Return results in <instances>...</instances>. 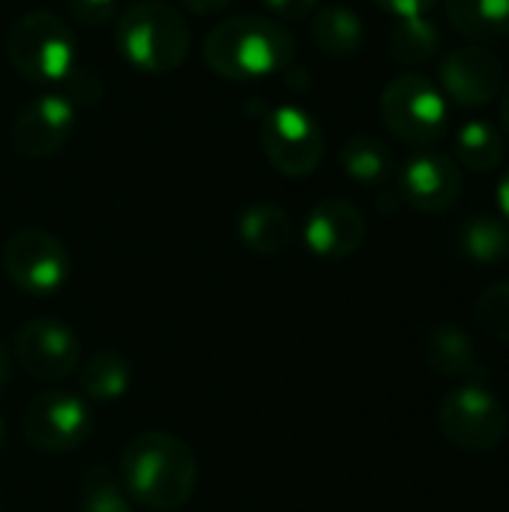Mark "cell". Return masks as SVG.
<instances>
[{"label": "cell", "mask_w": 509, "mask_h": 512, "mask_svg": "<svg viewBox=\"0 0 509 512\" xmlns=\"http://www.w3.org/2000/svg\"><path fill=\"white\" fill-rule=\"evenodd\" d=\"M462 252L480 264H495L509 255V225L498 216H474L459 234Z\"/></svg>", "instance_id": "23"}, {"label": "cell", "mask_w": 509, "mask_h": 512, "mask_svg": "<svg viewBox=\"0 0 509 512\" xmlns=\"http://www.w3.org/2000/svg\"><path fill=\"white\" fill-rule=\"evenodd\" d=\"M264 3L282 18H306L318 6V0H264Z\"/></svg>", "instance_id": "28"}, {"label": "cell", "mask_w": 509, "mask_h": 512, "mask_svg": "<svg viewBox=\"0 0 509 512\" xmlns=\"http://www.w3.org/2000/svg\"><path fill=\"white\" fill-rule=\"evenodd\" d=\"M312 42L321 54L351 57L366 42V27L360 15L348 6H327L312 21Z\"/></svg>", "instance_id": "19"}, {"label": "cell", "mask_w": 509, "mask_h": 512, "mask_svg": "<svg viewBox=\"0 0 509 512\" xmlns=\"http://www.w3.org/2000/svg\"><path fill=\"white\" fill-rule=\"evenodd\" d=\"M477 321L492 339L509 345V282H498L480 294Z\"/></svg>", "instance_id": "25"}, {"label": "cell", "mask_w": 509, "mask_h": 512, "mask_svg": "<svg viewBox=\"0 0 509 512\" xmlns=\"http://www.w3.org/2000/svg\"><path fill=\"white\" fill-rule=\"evenodd\" d=\"M441 87L462 108H486L501 99L507 84L504 60L486 45H459L441 63Z\"/></svg>", "instance_id": "12"}, {"label": "cell", "mask_w": 509, "mask_h": 512, "mask_svg": "<svg viewBox=\"0 0 509 512\" xmlns=\"http://www.w3.org/2000/svg\"><path fill=\"white\" fill-rule=\"evenodd\" d=\"M465 189L462 165L447 153H420L405 162L399 174V195L405 204L423 213H444L450 210Z\"/></svg>", "instance_id": "13"}, {"label": "cell", "mask_w": 509, "mask_h": 512, "mask_svg": "<svg viewBox=\"0 0 509 512\" xmlns=\"http://www.w3.org/2000/svg\"><path fill=\"white\" fill-rule=\"evenodd\" d=\"M261 150L285 177H306L324 159L321 123L300 105H276L261 114Z\"/></svg>", "instance_id": "7"}, {"label": "cell", "mask_w": 509, "mask_h": 512, "mask_svg": "<svg viewBox=\"0 0 509 512\" xmlns=\"http://www.w3.org/2000/svg\"><path fill=\"white\" fill-rule=\"evenodd\" d=\"M3 270L18 291L30 297H51L66 285L72 261L54 234L42 228H21L3 243Z\"/></svg>", "instance_id": "9"}, {"label": "cell", "mask_w": 509, "mask_h": 512, "mask_svg": "<svg viewBox=\"0 0 509 512\" xmlns=\"http://www.w3.org/2000/svg\"><path fill=\"white\" fill-rule=\"evenodd\" d=\"M231 0H180V6H186L189 12H198V15H213L219 9H225Z\"/></svg>", "instance_id": "29"}, {"label": "cell", "mask_w": 509, "mask_h": 512, "mask_svg": "<svg viewBox=\"0 0 509 512\" xmlns=\"http://www.w3.org/2000/svg\"><path fill=\"white\" fill-rule=\"evenodd\" d=\"M66 6L69 15L87 27H102L117 15V0H66Z\"/></svg>", "instance_id": "26"}, {"label": "cell", "mask_w": 509, "mask_h": 512, "mask_svg": "<svg viewBox=\"0 0 509 512\" xmlns=\"http://www.w3.org/2000/svg\"><path fill=\"white\" fill-rule=\"evenodd\" d=\"M135 3H138V0H135Z\"/></svg>", "instance_id": "34"}, {"label": "cell", "mask_w": 509, "mask_h": 512, "mask_svg": "<svg viewBox=\"0 0 509 512\" xmlns=\"http://www.w3.org/2000/svg\"><path fill=\"white\" fill-rule=\"evenodd\" d=\"M501 123H504V129H507L509 135V81L501 90Z\"/></svg>", "instance_id": "32"}, {"label": "cell", "mask_w": 509, "mask_h": 512, "mask_svg": "<svg viewBox=\"0 0 509 512\" xmlns=\"http://www.w3.org/2000/svg\"><path fill=\"white\" fill-rule=\"evenodd\" d=\"M6 57L33 84H63L75 72V36L63 18L45 9L24 12L6 36Z\"/></svg>", "instance_id": "4"}, {"label": "cell", "mask_w": 509, "mask_h": 512, "mask_svg": "<svg viewBox=\"0 0 509 512\" xmlns=\"http://www.w3.org/2000/svg\"><path fill=\"white\" fill-rule=\"evenodd\" d=\"M78 387L87 402H117L132 387V363L117 351H99L78 363Z\"/></svg>", "instance_id": "17"}, {"label": "cell", "mask_w": 509, "mask_h": 512, "mask_svg": "<svg viewBox=\"0 0 509 512\" xmlns=\"http://www.w3.org/2000/svg\"><path fill=\"white\" fill-rule=\"evenodd\" d=\"M12 366H15L12 348L0 339V393L6 390V384H9V378H12Z\"/></svg>", "instance_id": "30"}, {"label": "cell", "mask_w": 509, "mask_h": 512, "mask_svg": "<svg viewBox=\"0 0 509 512\" xmlns=\"http://www.w3.org/2000/svg\"><path fill=\"white\" fill-rule=\"evenodd\" d=\"M423 357L429 369L441 378H456V381H471L483 375L486 363L474 345V339L453 327V324H438L426 333L423 339Z\"/></svg>", "instance_id": "15"}, {"label": "cell", "mask_w": 509, "mask_h": 512, "mask_svg": "<svg viewBox=\"0 0 509 512\" xmlns=\"http://www.w3.org/2000/svg\"><path fill=\"white\" fill-rule=\"evenodd\" d=\"M381 117L390 135L411 147H432L450 129L444 90L420 72H402L384 87Z\"/></svg>", "instance_id": "5"}, {"label": "cell", "mask_w": 509, "mask_h": 512, "mask_svg": "<svg viewBox=\"0 0 509 512\" xmlns=\"http://www.w3.org/2000/svg\"><path fill=\"white\" fill-rule=\"evenodd\" d=\"M498 207H501V213L509 219V168L507 174L501 177V183H498Z\"/></svg>", "instance_id": "31"}, {"label": "cell", "mask_w": 509, "mask_h": 512, "mask_svg": "<svg viewBox=\"0 0 509 512\" xmlns=\"http://www.w3.org/2000/svg\"><path fill=\"white\" fill-rule=\"evenodd\" d=\"M114 42L132 69L144 75H168L183 66L192 33L177 6L162 0H138L117 18Z\"/></svg>", "instance_id": "3"}, {"label": "cell", "mask_w": 509, "mask_h": 512, "mask_svg": "<svg viewBox=\"0 0 509 512\" xmlns=\"http://www.w3.org/2000/svg\"><path fill=\"white\" fill-rule=\"evenodd\" d=\"M366 240V219L357 204L345 198L318 201L303 222V243L312 255L339 261L354 255Z\"/></svg>", "instance_id": "14"}, {"label": "cell", "mask_w": 509, "mask_h": 512, "mask_svg": "<svg viewBox=\"0 0 509 512\" xmlns=\"http://www.w3.org/2000/svg\"><path fill=\"white\" fill-rule=\"evenodd\" d=\"M21 432L27 444L39 453H72L93 432V411L81 393L48 390L27 402L21 417Z\"/></svg>", "instance_id": "8"}, {"label": "cell", "mask_w": 509, "mask_h": 512, "mask_svg": "<svg viewBox=\"0 0 509 512\" xmlns=\"http://www.w3.org/2000/svg\"><path fill=\"white\" fill-rule=\"evenodd\" d=\"M441 48V30L426 15L396 18L390 27V57L402 66H423Z\"/></svg>", "instance_id": "22"}, {"label": "cell", "mask_w": 509, "mask_h": 512, "mask_svg": "<svg viewBox=\"0 0 509 512\" xmlns=\"http://www.w3.org/2000/svg\"><path fill=\"white\" fill-rule=\"evenodd\" d=\"M339 162L342 171L363 186H381L393 174V153L375 135H351L339 150Z\"/></svg>", "instance_id": "21"}, {"label": "cell", "mask_w": 509, "mask_h": 512, "mask_svg": "<svg viewBox=\"0 0 509 512\" xmlns=\"http://www.w3.org/2000/svg\"><path fill=\"white\" fill-rule=\"evenodd\" d=\"M237 234H240V240L252 252H258V255H279L294 240V222H291L285 207L270 204V201H258V204H249L240 213Z\"/></svg>", "instance_id": "16"}, {"label": "cell", "mask_w": 509, "mask_h": 512, "mask_svg": "<svg viewBox=\"0 0 509 512\" xmlns=\"http://www.w3.org/2000/svg\"><path fill=\"white\" fill-rule=\"evenodd\" d=\"M453 30L474 42H492L509 33V0H447Z\"/></svg>", "instance_id": "18"}, {"label": "cell", "mask_w": 509, "mask_h": 512, "mask_svg": "<svg viewBox=\"0 0 509 512\" xmlns=\"http://www.w3.org/2000/svg\"><path fill=\"white\" fill-rule=\"evenodd\" d=\"M381 9H387L393 18H411V15H426L435 9L441 0H375Z\"/></svg>", "instance_id": "27"}, {"label": "cell", "mask_w": 509, "mask_h": 512, "mask_svg": "<svg viewBox=\"0 0 509 512\" xmlns=\"http://www.w3.org/2000/svg\"><path fill=\"white\" fill-rule=\"evenodd\" d=\"M78 512H132V498L126 495L120 477L96 465V468H87L81 477Z\"/></svg>", "instance_id": "24"}, {"label": "cell", "mask_w": 509, "mask_h": 512, "mask_svg": "<svg viewBox=\"0 0 509 512\" xmlns=\"http://www.w3.org/2000/svg\"><path fill=\"white\" fill-rule=\"evenodd\" d=\"M12 357L33 381L57 384L78 372L81 345L75 330L60 318H33L18 330Z\"/></svg>", "instance_id": "10"}, {"label": "cell", "mask_w": 509, "mask_h": 512, "mask_svg": "<svg viewBox=\"0 0 509 512\" xmlns=\"http://www.w3.org/2000/svg\"><path fill=\"white\" fill-rule=\"evenodd\" d=\"M504 150H507V141L501 129L486 120H468L456 132V162L477 174L495 171L504 162Z\"/></svg>", "instance_id": "20"}, {"label": "cell", "mask_w": 509, "mask_h": 512, "mask_svg": "<svg viewBox=\"0 0 509 512\" xmlns=\"http://www.w3.org/2000/svg\"><path fill=\"white\" fill-rule=\"evenodd\" d=\"M3 438H6V426H3V420H0V447H3Z\"/></svg>", "instance_id": "33"}, {"label": "cell", "mask_w": 509, "mask_h": 512, "mask_svg": "<svg viewBox=\"0 0 509 512\" xmlns=\"http://www.w3.org/2000/svg\"><path fill=\"white\" fill-rule=\"evenodd\" d=\"M438 429L459 450L489 453L507 438V408L480 384H468L441 399Z\"/></svg>", "instance_id": "6"}, {"label": "cell", "mask_w": 509, "mask_h": 512, "mask_svg": "<svg viewBox=\"0 0 509 512\" xmlns=\"http://www.w3.org/2000/svg\"><path fill=\"white\" fill-rule=\"evenodd\" d=\"M78 105L63 93H42L30 99L12 120V147L24 159H48L60 153L75 129Z\"/></svg>", "instance_id": "11"}, {"label": "cell", "mask_w": 509, "mask_h": 512, "mask_svg": "<svg viewBox=\"0 0 509 512\" xmlns=\"http://www.w3.org/2000/svg\"><path fill=\"white\" fill-rule=\"evenodd\" d=\"M120 483L147 510L168 512L189 504L198 486L192 447L171 432H141L120 453Z\"/></svg>", "instance_id": "1"}, {"label": "cell", "mask_w": 509, "mask_h": 512, "mask_svg": "<svg viewBox=\"0 0 509 512\" xmlns=\"http://www.w3.org/2000/svg\"><path fill=\"white\" fill-rule=\"evenodd\" d=\"M297 54L294 33L264 15H234L216 24L204 39L207 66L231 81H255L291 66Z\"/></svg>", "instance_id": "2"}]
</instances>
